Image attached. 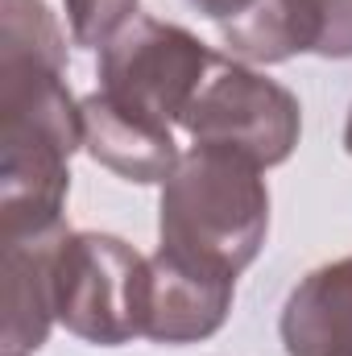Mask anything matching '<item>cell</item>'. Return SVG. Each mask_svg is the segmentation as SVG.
<instances>
[{
    "label": "cell",
    "instance_id": "12",
    "mask_svg": "<svg viewBox=\"0 0 352 356\" xmlns=\"http://www.w3.org/2000/svg\"><path fill=\"white\" fill-rule=\"evenodd\" d=\"M199 17H207V21H216V29L224 33V29H232L237 21H245L262 0H186Z\"/></svg>",
    "mask_w": 352,
    "mask_h": 356
},
{
    "label": "cell",
    "instance_id": "4",
    "mask_svg": "<svg viewBox=\"0 0 352 356\" xmlns=\"http://www.w3.org/2000/svg\"><path fill=\"white\" fill-rule=\"evenodd\" d=\"M150 257L112 232H67L54 249V315L83 344L145 336Z\"/></svg>",
    "mask_w": 352,
    "mask_h": 356
},
{
    "label": "cell",
    "instance_id": "2",
    "mask_svg": "<svg viewBox=\"0 0 352 356\" xmlns=\"http://www.w3.org/2000/svg\"><path fill=\"white\" fill-rule=\"evenodd\" d=\"M269 232V186L262 166L220 149L191 145L158 199V249L220 277H241Z\"/></svg>",
    "mask_w": 352,
    "mask_h": 356
},
{
    "label": "cell",
    "instance_id": "1",
    "mask_svg": "<svg viewBox=\"0 0 352 356\" xmlns=\"http://www.w3.org/2000/svg\"><path fill=\"white\" fill-rule=\"evenodd\" d=\"M83 112L67 88V38L46 0H0V232L67 224Z\"/></svg>",
    "mask_w": 352,
    "mask_h": 356
},
{
    "label": "cell",
    "instance_id": "6",
    "mask_svg": "<svg viewBox=\"0 0 352 356\" xmlns=\"http://www.w3.org/2000/svg\"><path fill=\"white\" fill-rule=\"evenodd\" d=\"M237 277H220L186 266L170 253L150 257V302H145V340L154 344H203L211 340L232 311Z\"/></svg>",
    "mask_w": 352,
    "mask_h": 356
},
{
    "label": "cell",
    "instance_id": "5",
    "mask_svg": "<svg viewBox=\"0 0 352 356\" xmlns=\"http://www.w3.org/2000/svg\"><path fill=\"white\" fill-rule=\"evenodd\" d=\"M178 124L195 145L232 149L269 170L294 154L303 133V108L282 83L257 75L237 58L211 54V67Z\"/></svg>",
    "mask_w": 352,
    "mask_h": 356
},
{
    "label": "cell",
    "instance_id": "13",
    "mask_svg": "<svg viewBox=\"0 0 352 356\" xmlns=\"http://www.w3.org/2000/svg\"><path fill=\"white\" fill-rule=\"evenodd\" d=\"M344 149L352 154V108H349V124H344Z\"/></svg>",
    "mask_w": 352,
    "mask_h": 356
},
{
    "label": "cell",
    "instance_id": "3",
    "mask_svg": "<svg viewBox=\"0 0 352 356\" xmlns=\"http://www.w3.org/2000/svg\"><path fill=\"white\" fill-rule=\"evenodd\" d=\"M207 67L211 50L191 29L158 17H137L99 50L95 95L133 124L175 133Z\"/></svg>",
    "mask_w": 352,
    "mask_h": 356
},
{
    "label": "cell",
    "instance_id": "7",
    "mask_svg": "<svg viewBox=\"0 0 352 356\" xmlns=\"http://www.w3.org/2000/svg\"><path fill=\"white\" fill-rule=\"evenodd\" d=\"M71 228H46V232H0L4 241V332H0V356H33L54 315V249Z\"/></svg>",
    "mask_w": 352,
    "mask_h": 356
},
{
    "label": "cell",
    "instance_id": "8",
    "mask_svg": "<svg viewBox=\"0 0 352 356\" xmlns=\"http://www.w3.org/2000/svg\"><path fill=\"white\" fill-rule=\"evenodd\" d=\"M278 332L286 356H352V253L290 290Z\"/></svg>",
    "mask_w": 352,
    "mask_h": 356
},
{
    "label": "cell",
    "instance_id": "9",
    "mask_svg": "<svg viewBox=\"0 0 352 356\" xmlns=\"http://www.w3.org/2000/svg\"><path fill=\"white\" fill-rule=\"evenodd\" d=\"M79 112H83V149L125 182H141V186L166 182L182 158L175 133H154L145 124L125 120L95 91L79 99Z\"/></svg>",
    "mask_w": 352,
    "mask_h": 356
},
{
    "label": "cell",
    "instance_id": "10",
    "mask_svg": "<svg viewBox=\"0 0 352 356\" xmlns=\"http://www.w3.org/2000/svg\"><path fill=\"white\" fill-rule=\"evenodd\" d=\"M133 21H137V0H67V25L75 46L104 50Z\"/></svg>",
    "mask_w": 352,
    "mask_h": 356
},
{
    "label": "cell",
    "instance_id": "11",
    "mask_svg": "<svg viewBox=\"0 0 352 356\" xmlns=\"http://www.w3.org/2000/svg\"><path fill=\"white\" fill-rule=\"evenodd\" d=\"M319 8H323V33L315 54L352 58V0H319Z\"/></svg>",
    "mask_w": 352,
    "mask_h": 356
}]
</instances>
